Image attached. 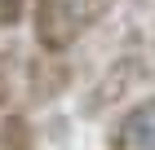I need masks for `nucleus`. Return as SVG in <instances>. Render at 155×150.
Masks as SVG:
<instances>
[{"mask_svg": "<svg viewBox=\"0 0 155 150\" xmlns=\"http://www.w3.org/2000/svg\"><path fill=\"white\" fill-rule=\"evenodd\" d=\"M115 0H36L31 5V35L36 49L49 53H71L84 35L111 18Z\"/></svg>", "mask_w": 155, "mask_h": 150, "instance_id": "obj_1", "label": "nucleus"}, {"mask_svg": "<svg viewBox=\"0 0 155 150\" xmlns=\"http://www.w3.org/2000/svg\"><path fill=\"white\" fill-rule=\"evenodd\" d=\"M155 80V66L146 53L129 49V53H115L107 66L97 71V80L80 93V119H107V115H120L129 102L142 97V88H151Z\"/></svg>", "mask_w": 155, "mask_h": 150, "instance_id": "obj_2", "label": "nucleus"}, {"mask_svg": "<svg viewBox=\"0 0 155 150\" xmlns=\"http://www.w3.org/2000/svg\"><path fill=\"white\" fill-rule=\"evenodd\" d=\"M75 84V62L71 53H49V49H36L31 58L22 62V102L31 110L40 106H58Z\"/></svg>", "mask_w": 155, "mask_h": 150, "instance_id": "obj_3", "label": "nucleus"}, {"mask_svg": "<svg viewBox=\"0 0 155 150\" xmlns=\"http://www.w3.org/2000/svg\"><path fill=\"white\" fill-rule=\"evenodd\" d=\"M107 150H155V88L111 115Z\"/></svg>", "mask_w": 155, "mask_h": 150, "instance_id": "obj_4", "label": "nucleus"}, {"mask_svg": "<svg viewBox=\"0 0 155 150\" xmlns=\"http://www.w3.org/2000/svg\"><path fill=\"white\" fill-rule=\"evenodd\" d=\"M0 150H40V128L27 110L0 115Z\"/></svg>", "mask_w": 155, "mask_h": 150, "instance_id": "obj_5", "label": "nucleus"}, {"mask_svg": "<svg viewBox=\"0 0 155 150\" xmlns=\"http://www.w3.org/2000/svg\"><path fill=\"white\" fill-rule=\"evenodd\" d=\"M13 97H18V49L5 44L0 49V115H9Z\"/></svg>", "mask_w": 155, "mask_h": 150, "instance_id": "obj_6", "label": "nucleus"}, {"mask_svg": "<svg viewBox=\"0 0 155 150\" xmlns=\"http://www.w3.org/2000/svg\"><path fill=\"white\" fill-rule=\"evenodd\" d=\"M31 5L36 0H0V31L13 35L18 27H31Z\"/></svg>", "mask_w": 155, "mask_h": 150, "instance_id": "obj_7", "label": "nucleus"}, {"mask_svg": "<svg viewBox=\"0 0 155 150\" xmlns=\"http://www.w3.org/2000/svg\"><path fill=\"white\" fill-rule=\"evenodd\" d=\"M102 150H107V146H102Z\"/></svg>", "mask_w": 155, "mask_h": 150, "instance_id": "obj_8", "label": "nucleus"}]
</instances>
